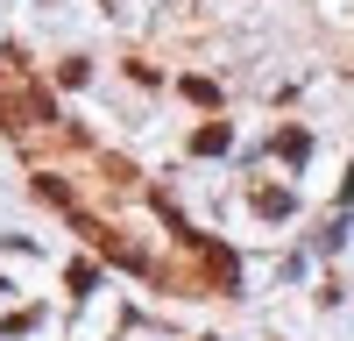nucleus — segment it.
<instances>
[{"label": "nucleus", "mask_w": 354, "mask_h": 341, "mask_svg": "<svg viewBox=\"0 0 354 341\" xmlns=\"http://www.w3.org/2000/svg\"><path fill=\"white\" fill-rule=\"evenodd\" d=\"M192 150H198V157H213V150H227V121H213V128H198V135H192Z\"/></svg>", "instance_id": "nucleus-1"}]
</instances>
